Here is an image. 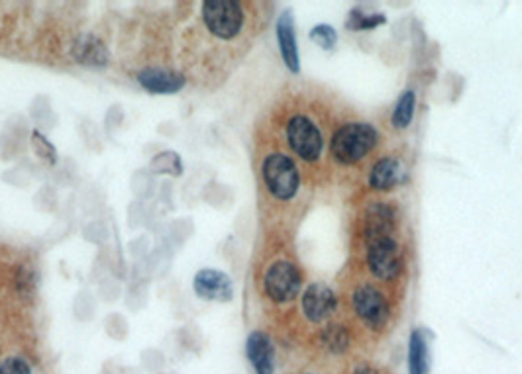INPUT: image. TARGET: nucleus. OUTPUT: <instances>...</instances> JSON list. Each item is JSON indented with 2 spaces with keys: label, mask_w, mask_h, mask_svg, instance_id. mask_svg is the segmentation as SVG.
Returning a JSON list of instances; mask_svg holds the SVG:
<instances>
[{
  "label": "nucleus",
  "mask_w": 522,
  "mask_h": 374,
  "mask_svg": "<svg viewBox=\"0 0 522 374\" xmlns=\"http://www.w3.org/2000/svg\"><path fill=\"white\" fill-rule=\"evenodd\" d=\"M377 144L375 127L365 122L342 126L332 137V155L344 165H354L364 159Z\"/></svg>",
  "instance_id": "f257e3e1"
},
{
  "label": "nucleus",
  "mask_w": 522,
  "mask_h": 374,
  "mask_svg": "<svg viewBox=\"0 0 522 374\" xmlns=\"http://www.w3.org/2000/svg\"><path fill=\"white\" fill-rule=\"evenodd\" d=\"M263 181L268 191L280 201H291L299 191V169L291 157L283 154H273L263 161Z\"/></svg>",
  "instance_id": "f03ea898"
},
{
  "label": "nucleus",
  "mask_w": 522,
  "mask_h": 374,
  "mask_svg": "<svg viewBox=\"0 0 522 374\" xmlns=\"http://www.w3.org/2000/svg\"><path fill=\"white\" fill-rule=\"evenodd\" d=\"M203 20L213 36L232 40L243 26L242 5L236 0H206L203 5Z\"/></svg>",
  "instance_id": "7ed1b4c3"
},
{
  "label": "nucleus",
  "mask_w": 522,
  "mask_h": 374,
  "mask_svg": "<svg viewBox=\"0 0 522 374\" xmlns=\"http://www.w3.org/2000/svg\"><path fill=\"white\" fill-rule=\"evenodd\" d=\"M289 145L305 161H317L322 154V134L315 122L305 116H295L287 126Z\"/></svg>",
  "instance_id": "20e7f679"
},
{
  "label": "nucleus",
  "mask_w": 522,
  "mask_h": 374,
  "mask_svg": "<svg viewBox=\"0 0 522 374\" xmlns=\"http://www.w3.org/2000/svg\"><path fill=\"white\" fill-rule=\"evenodd\" d=\"M300 285H303V276H300L299 268L289 261H277L265 273V292L275 302L293 300L299 295Z\"/></svg>",
  "instance_id": "39448f33"
},
{
  "label": "nucleus",
  "mask_w": 522,
  "mask_h": 374,
  "mask_svg": "<svg viewBox=\"0 0 522 374\" xmlns=\"http://www.w3.org/2000/svg\"><path fill=\"white\" fill-rule=\"evenodd\" d=\"M367 263L371 273L381 280H393L401 271V248L393 238H383L369 243Z\"/></svg>",
  "instance_id": "423d86ee"
},
{
  "label": "nucleus",
  "mask_w": 522,
  "mask_h": 374,
  "mask_svg": "<svg viewBox=\"0 0 522 374\" xmlns=\"http://www.w3.org/2000/svg\"><path fill=\"white\" fill-rule=\"evenodd\" d=\"M193 288L196 296L208 302H230L234 296V285H232L230 276L214 271V268H203V271L196 273Z\"/></svg>",
  "instance_id": "0eeeda50"
},
{
  "label": "nucleus",
  "mask_w": 522,
  "mask_h": 374,
  "mask_svg": "<svg viewBox=\"0 0 522 374\" xmlns=\"http://www.w3.org/2000/svg\"><path fill=\"white\" fill-rule=\"evenodd\" d=\"M354 306L365 323L381 327L389 318V306L385 296L374 286H362L354 295Z\"/></svg>",
  "instance_id": "6e6552de"
},
{
  "label": "nucleus",
  "mask_w": 522,
  "mask_h": 374,
  "mask_svg": "<svg viewBox=\"0 0 522 374\" xmlns=\"http://www.w3.org/2000/svg\"><path fill=\"white\" fill-rule=\"evenodd\" d=\"M303 310L310 322L328 320L336 310V296L327 285H310L303 295Z\"/></svg>",
  "instance_id": "1a4fd4ad"
},
{
  "label": "nucleus",
  "mask_w": 522,
  "mask_h": 374,
  "mask_svg": "<svg viewBox=\"0 0 522 374\" xmlns=\"http://www.w3.org/2000/svg\"><path fill=\"white\" fill-rule=\"evenodd\" d=\"M138 83L154 95H176L187 80L181 73L169 71V69H144L138 75Z\"/></svg>",
  "instance_id": "9d476101"
},
{
  "label": "nucleus",
  "mask_w": 522,
  "mask_h": 374,
  "mask_svg": "<svg viewBox=\"0 0 522 374\" xmlns=\"http://www.w3.org/2000/svg\"><path fill=\"white\" fill-rule=\"evenodd\" d=\"M246 355L255 369V374H273L275 370V349L271 339L263 332H253L248 337Z\"/></svg>",
  "instance_id": "9b49d317"
},
{
  "label": "nucleus",
  "mask_w": 522,
  "mask_h": 374,
  "mask_svg": "<svg viewBox=\"0 0 522 374\" xmlns=\"http://www.w3.org/2000/svg\"><path fill=\"white\" fill-rule=\"evenodd\" d=\"M395 229V212L387 204L369 206L365 214V236L369 243L383 238H391V231Z\"/></svg>",
  "instance_id": "f8f14e48"
},
{
  "label": "nucleus",
  "mask_w": 522,
  "mask_h": 374,
  "mask_svg": "<svg viewBox=\"0 0 522 374\" xmlns=\"http://www.w3.org/2000/svg\"><path fill=\"white\" fill-rule=\"evenodd\" d=\"M277 40H280V50H281L285 65L291 69L293 73H299V50H297V38H295V24H293V16L289 13L281 14L280 22H277Z\"/></svg>",
  "instance_id": "ddd939ff"
},
{
  "label": "nucleus",
  "mask_w": 522,
  "mask_h": 374,
  "mask_svg": "<svg viewBox=\"0 0 522 374\" xmlns=\"http://www.w3.org/2000/svg\"><path fill=\"white\" fill-rule=\"evenodd\" d=\"M73 57L77 63L89 67H104L109 63V51L95 36H81L73 43Z\"/></svg>",
  "instance_id": "4468645a"
},
{
  "label": "nucleus",
  "mask_w": 522,
  "mask_h": 374,
  "mask_svg": "<svg viewBox=\"0 0 522 374\" xmlns=\"http://www.w3.org/2000/svg\"><path fill=\"white\" fill-rule=\"evenodd\" d=\"M401 179H403L401 163L397 159L385 157L377 163L374 171H371L369 184L374 186L375 191H389L393 186H397Z\"/></svg>",
  "instance_id": "2eb2a0df"
},
{
  "label": "nucleus",
  "mask_w": 522,
  "mask_h": 374,
  "mask_svg": "<svg viewBox=\"0 0 522 374\" xmlns=\"http://www.w3.org/2000/svg\"><path fill=\"white\" fill-rule=\"evenodd\" d=\"M426 341L422 332H414L409 341V374H426L428 360H426Z\"/></svg>",
  "instance_id": "dca6fc26"
},
{
  "label": "nucleus",
  "mask_w": 522,
  "mask_h": 374,
  "mask_svg": "<svg viewBox=\"0 0 522 374\" xmlns=\"http://www.w3.org/2000/svg\"><path fill=\"white\" fill-rule=\"evenodd\" d=\"M414 102H416L414 92L413 90L404 92V95L397 102L395 112H393V126L403 130V127H407L411 124L413 116H414Z\"/></svg>",
  "instance_id": "f3484780"
},
{
  "label": "nucleus",
  "mask_w": 522,
  "mask_h": 374,
  "mask_svg": "<svg viewBox=\"0 0 522 374\" xmlns=\"http://www.w3.org/2000/svg\"><path fill=\"white\" fill-rule=\"evenodd\" d=\"M152 171L157 174H176V177H179L183 171L181 159L177 154H173V151H166V154H159L152 161Z\"/></svg>",
  "instance_id": "a211bd4d"
},
{
  "label": "nucleus",
  "mask_w": 522,
  "mask_h": 374,
  "mask_svg": "<svg viewBox=\"0 0 522 374\" xmlns=\"http://www.w3.org/2000/svg\"><path fill=\"white\" fill-rule=\"evenodd\" d=\"M32 147H33V151H36V155L43 163H48V165H53V163L57 161L55 147L40 132H32Z\"/></svg>",
  "instance_id": "6ab92c4d"
},
{
  "label": "nucleus",
  "mask_w": 522,
  "mask_h": 374,
  "mask_svg": "<svg viewBox=\"0 0 522 374\" xmlns=\"http://www.w3.org/2000/svg\"><path fill=\"white\" fill-rule=\"evenodd\" d=\"M379 24H385V18H383L381 14H364V13H357V10H354L350 18H347V28L357 30V32L359 30H371Z\"/></svg>",
  "instance_id": "aec40b11"
},
{
  "label": "nucleus",
  "mask_w": 522,
  "mask_h": 374,
  "mask_svg": "<svg viewBox=\"0 0 522 374\" xmlns=\"http://www.w3.org/2000/svg\"><path fill=\"white\" fill-rule=\"evenodd\" d=\"M324 341H327L334 353H342V351H346L347 345H350V337H347L342 325H332L328 327L327 333H324Z\"/></svg>",
  "instance_id": "412c9836"
},
{
  "label": "nucleus",
  "mask_w": 522,
  "mask_h": 374,
  "mask_svg": "<svg viewBox=\"0 0 522 374\" xmlns=\"http://www.w3.org/2000/svg\"><path fill=\"white\" fill-rule=\"evenodd\" d=\"M310 40L315 42V43H318L322 50H332L334 45H336V42H338V36H336L334 28H330L327 24H320L317 28H312Z\"/></svg>",
  "instance_id": "4be33fe9"
},
{
  "label": "nucleus",
  "mask_w": 522,
  "mask_h": 374,
  "mask_svg": "<svg viewBox=\"0 0 522 374\" xmlns=\"http://www.w3.org/2000/svg\"><path fill=\"white\" fill-rule=\"evenodd\" d=\"M0 374H32V369L24 359L8 357L0 362Z\"/></svg>",
  "instance_id": "5701e85b"
}]
</instances>
